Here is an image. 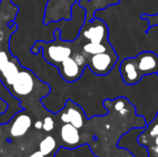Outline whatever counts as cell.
<instances>
[{"label": "cell", "instance_id": "1", "mask_svg": "<svg viewBox=\"0 0 158 157\" xmlns=\"http://www.w3.org/2000/svg\"><path fill=\"white\" fill-rule=\"evenodd\" d=\"M145 128H132L130 131L124 133L117 143L118 148L129 151L134 157H149L148 148L138 142L139 136L145 130Z\"/></svg>", "mask_w": 158, "mask_h": 157}, {"label": "cell", "instance_id": "2", "mask_svg": "<svg viewBox=\"0 0 158 157\" xmlns=\"http://www.w3.org/2000/svg\"><path fill=\"white\" fill-rule=\"evenodd\" d=\"M118 61V56L114 51L110 53L104 52L96 55H93L89 62V68L91 70L99 76H105L108 74Z\"/></svg>", "mask_w": 158, "mask_h": 157}, {"label": "cell", "instance_id": "3", "mask_svg": "<svg viewBox=\"0 0 158 157\" xmlns=\"http://www.w3.org/2000/svg\"><path fill=\"white\" fill-rule=\"evenodd\" d=\"M133 58L136 68L143 78L158 73V56L156 53L145 51Z\"/></svg>", "mask_w": 158, "mask_h": 157}, {"label": "cell", "instance_id": "4", "mask_svg": "<svg viewBox=\"0 0 158 157\" xmlns=\"http://www.w3.org/2000/svg\"><path fill=\"white\" fill-rule=\"evenodd\" d=\"M119 72L122 81L127 85H135L143 78L140 75L133 57H128L119 62Z\"/></svg>", "mask_w": 158, "mask_h": 157}, {"label": "cell", "instance_id": "5", "mask_svg": "<svg viewBox=\"0 0 158 157\" xmlns=\"http://www.w3.org/2000/svg\"><path fill=\"white\" fill-rule=\"evenodd\" d=\"M83 36L91 43H101L107 42L108 29L106 23L100 19H94L83 31Z\"/></svg>", "mask_w": 158, "mask_h": 157}, {"label": "cell", "instance_id": "6", "mask_svg": "<svg viewBox=\"0 0 158 157\" xmlns=\"http://www.w3.org/2000/svg\"><path fill=\"white\" fill-rule=\"evenodd\" d=\"M33 85L34 82L31 74L27 70H22L19 71L12 84V89L19 95H27L31 93Z\"/></svg>", "mask_w": 158, "mask_h": 157}, {"label": "cell", "instance_id": "7", "mask_svg": "<svg viewBox=\"0 0 158 157\" xmlns=\"http://www.w3.org/2000/svg\"><path fill=\"white\" fill-rule=\"evenodd\" d=\"M82 69L83 68L80 67L73 57L70 56L67 57L61 62V67L59 68L62 78L69 82L78 80L82 73Z\"/></svg>", "mask_w": 158, "mask_h": 157}, {"label": "cell", "instance_id": "8", "mask_svg": "<svg viewBox=\"0 0 158 157\" xmlns=\"http://www.w3.org/2000/svg\"><path fill=\"white\" fill-rule=\"evenodd\" d=\"M61 120L64 123H70L79 130L81 129L84 125L85 116L81 107L75 105H71L65 112H63L61 116Z\"/></svg>", "mask_w": 158, "mask_h": 157}, {"label": "cell", "instance_id": "9", "mask_svg": "<svg viewBox=\"0 0 158 157\" xmlns=\"http://www.w3.org/2000/svg\"><path fill=\"white\" fill-rule=\"evenodd\" d=\"M60 136L65 144L72 147L77 146L81 140L79 130L75 128L73 125H71L70 123H65L62 126Z\"/></svg>", "mask_w": 158, "mask_h": 157}, {"label": "cell", "instance_id": "10", "mask_svg": "<svg viewBox=\"0 0 158 157\" xmlns=\"http://www.w3.org/2000/svg\"><path fill=\"white\" fill-rule=\"evenodd\" d=\"M31 126V119L28 115L21 114L18 116L10 128V134L13 137L23 136Z\"/></svg>", "mask_w": 158, "mask_h": 157}, {"label": "cell", "instance_id": "11", "mask_svg": "<svg viewBox=\"0 0 158 157\" xmlns=\"http://www.w3.org/2000/svg\"><path fill=\"white\" fill-rule=\"evenodd\" d=\"M71 56V49L64 45H52L47 50V59L53 63H61Z\"/></svg>", "mask_w": 158, "mask_h": 157}, {"label": "cell", "instance_id": "12", "mask_svg": "<svg viewBox=\"0 0 158 157\" xmlns=\"http://www.w3.org/2000/svg\"><path fill=\"white\" fill-rule=\"evenodd\" d=\"M2 73H3L7 84L12 85L17 75H18V73H19V68L14 62L8 61L6 63V65L5 66V68H3Z\"/></svg>", "mask_w": 158, "mask_h": 157}, {"label": "cell", "instance_id": "13", "mask_svg": "<svg viewBox=\"0 0 158 157\" xmlns=\"http://www.w3.org/2000/svg\"><path fill=\"white\" fill-rule=\"evenodd\" d=\"M108 48H110V45L108 44L107 42L106 43H88L83 45V51L86 54L90 55H96L104 52H107Z\"/></svg>", "mask_w": 158, "mask_h": 157}, {"label": "cell", "instance_id": "14", "mask_svg": "<svg viewBox=\"0 0 158 157\" xmlns=\"http://www.w3.org/2000/svg\"><path fill=\"white\" fill-rule=\"evenodd\" d=\"M56 146V140L52 136H47L40 143V144H39L40 150L39 151H41V153L44 156H47L55 150Z\"/></svg>", "mask_w": 158, "mask_h": 157}, {"label": "cell", "instance_id": "15", "mask_svg": "<svg viewBox=\"0 0 158 157\" xmlns=\"http://www.w3.org/2000/svg\"><path fill=\"white\" fill-rule=\"evenodd\" d=\"M54 126H55V122H54L52 118L46 117L44 119V121H43V130L44 131H51L54 129Z\"/></svg>", "mask_w": 158, "mask_h": 157}, {"label": "cell", "instance_id": "16", "mask_svg": "<svg viewBox=\"0 0 158 157\" xmlns=\"http://www.w3.org/2000/svg\"><path fill=\"white\" fill-rule=\"evenodd\" d=\"M7 62H8V59H7L6 54L4 51H1L0 52V71L3 70V68H5Z\"/></svg>", "mask_w": 158, "mask_h": 157}, {"label": "cell", "instance_id": "17", "mask_svg": "<svg viewBox=\"0 0 158 157\" xmlns=\"http://www.w3.org/2000/svg\"><path fill=\"white\" fill-rule=\"evenodd\" d=\"M73 59L76 61V63H77L80 67L83 68V67L85 66V58H84V56H83L82 55H81V54H77V55H75V56H74Z\"/></svg>", "mask_w": 158, "mask_h": 157}, {"label": "cell", "instance_id": "18", "mask_svg": "<svg viewBox=\"0 0 158 157\" xmlns=\"http://www.w3.org/2000/svg\"><path fill=\"white\" fill-rule=\"evenodd\" d=\"M34 128H35L36 130H41V129H43V121H41V120L36 121V122L34 123Z\"/></svg>", "mask_w": 158, "mask_h": 157}, {"label": "cell", "instance_id": "19", "mask_svg": "<svg viewBox=\"0 0 158 157\" xmlns=\"http://www.w3.org/2000/svg\"><path fill=\"white\" fill-rule=\"evenodd\" d=\"M29 157H44V155L41 153V151H37V152L32 153Z\"/></svg>", "mask_w": 158, "mask_h": 157}, {"label": "cell", "instance_id": "20", "mask_svg": "<svg viewBox=\"0 0 158 157\" xmlns=\"http://www.w3.org/2000/svg\"><path fill=\"white\" fill-rule=\"evenodd\" d=\"M131 155V154L129 151H127V150H126V152H125V155H121L120 154H118V155H115V156H113V157H130Z\"/></svg>", "mask_w": 158, "mask_h": 157}, {"label": "cell", "instance_id": "21", "mask_svg": "<svg viewBox=\"0 0 158 157\" xmlns=\"http://www.w3.org/2000/svg\"><path fill=\"white\" fill-rule=\"evenodd\" d=\"M150 145H156V146H158V136L156 137V138H155V139H154V141H153V142H152L148 146H150ZM148 146H147V147H148Z\"/></svg>", "mask_w": 158, "mask_h": 157}, {"label": "cell", "instance_id": "22", "mask_svg": "<svg viewBox=\"0 0 158 157\" xmlns=\"http://www.w3.org/2000/svg\"><path fill=\"white\" fill-rule=\"evenodd\" d=\"M156 120L158 121V112H157V114H156Z\"/></svg>", "mask_w": 158, "mask_h": 157}, {"label": "cell", "instance_id": "23", "mask_svg": "<svg viewBox=\"0 0 158 157\" xmlns=\"http://www.w3.org/2000/svg\"><path fill=\"white\" fill-rule=\"evenodd\" d=\"M149 157H158V156H152V155H149Z\"/></svg>", "mask_w": 158, "mask_h": 157}, {"label": "cell", "instance_id": "24", "mask_svg": "<svg viewBox=\"0 0 158 157\" xmlns=\"http://www.w3.org/2000/svg\"><path fill=\"white\" fill-rule=\"evenodd\" d=\"M156 75H157V77H158V73H157V74H156Z\"/></svg>", "mask_w": 158, "mask_h": 157}]
</instances>
